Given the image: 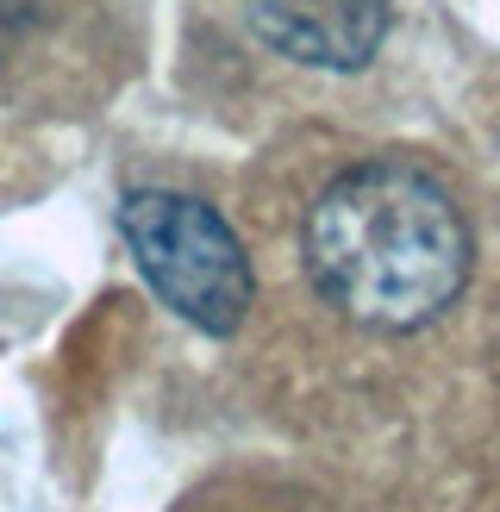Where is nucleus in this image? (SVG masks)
Listing matches in <instances>:
<instances>
[{
    "label": "nucleus",
    "instance_id": "f257e3e1",
    "mask_svg": "<svg viewBox=\"0 0 500 512\" xmlns=\"http://www.w3.org/2000/svg\"><path fill=\"white\" fill-rule=\"evenodd\" d=\"M307 275L325 306L375 331L432 325L469 281V225L425 169L375 157L307 207Z\"/></svg>",
    "mask_w": 500,
    "mask_h": 512
},
{
    "label": "nucleus",
    "instance_id": "f03ea898",
    "mask_svg": "<svg viewBox=\"0 0 500 512\" xmlns=\"http://www.w3.org/2000/svg\"><path fill=\"white\" fill-rule=\"evenodd\" d=\"M119 232L132 244V263L150 281V294L175 319H188L207 338H225L244 325L250 294H257L250 256L207 200L175 188H138L119 207Z\"/></svg>",
    "mask_w": 500,
    "mask_h": 512
},
{
    "label": "nucleus",
    "instance_id": "7ed1b4c3",
    "mask_svg": "<svg viewBox=\"0 0 500 512\" xmlns=\"http://www.w3.org/2000/svg\"><path fill=\"white\" fill-rule=\"evenodd\" d=\"M269 50L307 69H363L388 38V0H244Z\"/></svg>",
    "mask_w": 500,
    "mask_h": 512
}]
</instances>
